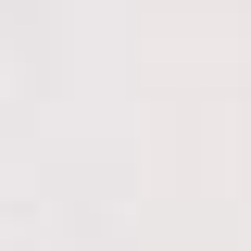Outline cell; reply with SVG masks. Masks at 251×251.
<instances>
[]
</instances>
